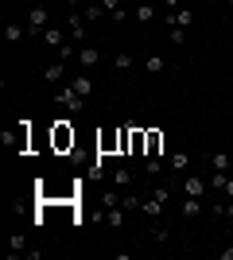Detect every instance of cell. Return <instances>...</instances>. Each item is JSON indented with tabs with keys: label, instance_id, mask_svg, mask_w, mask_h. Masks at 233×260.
Returning <instances> with one entry per match:
<instances>
[{
	"label": "cell",
	"instance_id": "4fadbf2b",
	"mask_svg": "<svg viewBox=\"0 0 233 260\" xmlns=\"http://www.w3.org/2000/svg\"><path fill=\"white\" fill-rule=\"evenodd\" d=\"M140 210H144L148 217H159V214H163V202H159L155 194L152 198H140Z\"/></svg>",
	"mask_w": 233,
	"mask_h": 260
},
{
	"label": "cell",
	"instance_id": "7a4b0ae2",
	"mask_svg": "<svg viewBox=\"0 0 233 260\" xmlns=\"http://www.w3.org/2000/svg\"><path fill=\"white\" fill-rule=\"evenodd\" d=\"M47 27H51V12H47L43 4H35V8L27 12V35H43Z\"/></svg>",
	"mask_w": 233,
	"mask_h": 260
},
{
	"label": "cell",
	"instance_id": "8fae6325",
	"mask_svg": "<svg viewBox=\"0 0 233 260\" xmlns=\"http://www.w3.org/2000/svg\"><path fill=\"white\" fill-rule=\"evenodd\" d=\"M206 163H210V171H229V155L222 152H206Z\"/></svg>",
	"mask_w": 233,
	"mask_h": 260
},
{
	"label": "cell",
	"instance_id": "d4e9b609",
	"mask_svg": "<svg viewBox=\"0 0 233 260\" xmlns=\"http://www.w3.org/2000/svg\"><path fill=\"white\" fill-rule=\"evenodd\" d=\"M152 241H159V245H167V241H171V233H167L163 225H152Z\"/></svg>",
	"mask_w": 233,
	"mask_h": 260
},
{
	"label": "cell",
	"instance_id": "4316f807",
	"mask_svg": "<svg viewBox=\"0 0 233 260\" xmlns=\"http://www.w3.org/2000/svg\"><path fill=\"white\" fill-rule=\"evenodd\" d=\"M214 214H222V217H225V221H233V198H229V202H222V206L214 210Z\"/></svg>",
	"mask_w": 233,
	"mask_h": 260
},
{
	"label": "cell",
	"instance_id": "4dcf8cb0",
	"mask_svg": "<svg viewBox=\"0 0 233 260\" xmlns=\"http://www.w3.org/2000/svg\"><path fill=\"white\" fill-rule=\"evenodd\" d=\"M218 256H222V260H233V245H225V249L218 252Z\"/></svg>",
	"mask_w": 233,
	"mask_h": 260
},
{
	"label": "cell",
	"instance_id": "44dd1931",
	"mask_svg": "<svg viewBox=\"0 0 233 260\" xmlns=\"http://www.w3.org/2000/svg\"><path fill=\"white\" fill-rule=\"evenodd\" d=\"M132 183V171H128V167H117V171H113V186H128Z\"/></svg>",
	"mask_w": 233,
	"mask_h": 260
},
{
	"label": "cell",
	"instance_id": "484cf974",
	"mask_svg": "<svg viewBox=\"0 0 233 260\" xmlns=\"http://www.w3.org/2000/svg\"><path fill=\"white\" fill-rule=\"evenodd\" d=\"M121 206L124 210H140V198H136V194H121Z\"/></svg>",
	"mask_w": 233,
	"mask_h": 260
},
{
	"label": "cell",
	"instance_id": "5bb4252c",
	"mask_svg": "<svg viewBox=\"0 0 233 260\" xmlns=\"http://www.w3.org/2000/svg\"><path fill=\"white\" fill-rule=\"evenodd\" d=\"M23 35H27V23H8V27H4V39H8V43H20Z\"/></svg>",
	"mask_w": 233,
	"mask_h": 260
},
{
	"label": "cell",
	"instance_id": "5b68a950",
	"mask_svg": "<svg viewBox=\"0 0 233 260\" xmlns=\"http://www.w3.org/2000/svg\"><path fill=\"white\" fill-rule=\"evenodd\" d=\"M86 16H82V12H70V27H66V31H70V43H82V39H86Z\"/></svg>",
	"mask_w": 233,
	"mask_h": 260
},
{
	"label": "cell",
	"instance_id": "3957f363",
	"mask_svg": "<svg viewBox=\"0 0 233 260\" xmlns=\"http://www.w3.org/2000/svg\"><path fill=\"white\" fill-rule=\"evenodd\" d=\"M179 190H183V194H190V198H202L206 190H210V183H206V179H198V175H187V179L179 183Z\"/></svg>",
	"mask_w": 233,
	"mask_h": 260
},
{
	"label": "cell",
	"instance_id": "52a82bcc",
	"mask_svg": "<svg viewBox=\"0 0 233 260\" xmlns=\"http://www.w3.org/2000/svg\"><path fill=\"white\" fill-rule=\"evenodd\" d=\"M70 89H74V93H82V98H89V93H93V78H89L86 70H82V74H74V78H70Z\"/></svg>",
	"mask_w": 233,
	"mask_h": 260
},
{
	"label": "cell",
	"instance_id": "9a60e30c",
	"mask_svg": "<svg viewBox=\"0 0 233 260\" xmlns=\"http://www.w3.org/2000/svg\"><path fill=\"white\" fill-rule=\"evenodd\" d=\"M43 43H47V47H55V51H58V47L66 43V35L58 31V27H47V31H43Z\"/></svg>",
	"mask_w": 233,
	"mask_h": 260
},
{
	"label": "cell",
	"instance_id": "7c38bea8",
	"mask_svg": "<svg viewBox=\"0 0 233 260\" xmlns=\"http://www.w3.org/2000/svg\"><path fill=\"white\" fill-rule=\"evenodd\" d=\"M27 252V237L23 233H12V241H8V256H23Z\"/></svg>",
	"mask_w": 233,
	"mask_h": 260
},
{
	"label": "cell",
	"instance_id": "8992f818",
	"mask_svg": "<svg viewBox=\"0 0 233 260\" xmlns=\"http://www.w3.org/2000/svg\"><path fill=\"white\" fill-rule=\"evenodd\" d=\"M97 62H101V51H97V47H78V66H82V70H93Z\"/></svg>",
	"mask_w": 233,
	"mask_h": 260
},
{
	"label": "cell",
	"instance_id": "603a6c76",
	"mask_svg": "<svg viewBox=\"0 0 233 260\" xmlns=\"http://www.w3.org/2000/svg\"><path fill=\"white\" fill-rule=\"evenodd\" d=\"M101 206L109 210V206H121V194L117 190H101Z\"/></svg>",
	"mask_w": 233,
	"mask_h": 260
},
{
	"label": "cell",
	"instance_id": "ffe728a7",
	"mask_svg": "<svg viewBox=\"0 0 233 260\" xmlns=\"http://www.w3.org/2000/svg\"><path fill=\"white\" fill-rule=\"evenodd\" d=\"M167 163H171V171H187V167H190V155L187 152H175Z\"/></svg>",
	"mask_w": 233,
	"mask_h": 260
},
{
	"label": "cell",
	"instance_id": "cb8c5ba5",
	"mask_svg": "<svg viewBox=\"0 0 233 260\" xmlns=\"http://www.w3.org/2000/svg\"><path fill=\"white\" fill-rule=\"evenodd\" d=\"M144 171H148V175H159V171H163V163H159V155H148Z\"/></svg>",
	"mask_w": 233,
	"mask_h": 260
},
{
	"label": "cell",
	"instance_id": "6da1fadb",
	"mask_svg": "<svg viewBox=\"0 0 233 260\" xmlns=\"http://www.w3.org/2000/svg\"><path fill=\"white\" fill-rule=\"evenodd\" d=\"M55 105L62 109V113H82V109H86V98L66 86V89H58V93H55Z\"/></svg>",
	"mask_w": 233,
	"mask_h": 260
},
{
	"label": "cell",
	"instance_id": "9c48e42d",
	"mask_svg": "<svg viewBox=\"0 0 233 260\" xmlns=\"http://www.w3.org/2000/svg\"><path fill=\"white\" fill-rule=\"evenodd\" d=\"M124 214H128L124 206H109V210H105V225H109V229H121L124 225Z\"/></svg>",
	"mask_w": 233,
	"mask_h": 260
},
{
	"label": "cell",
	"instance_id": "30bf717a",
	"mask_svg": "<svg viewBox=\"0 0 233 260\" xmlns=\"http://www.w3.org/2000/svg\"><path fill=\"white\" fill-rule=\"evenodd\" d=\"M183 217H198L202 214V198H190V194H183Z\"/></svg>",
	"mask_w": 233,
	"mask_h": 260
},
{
	"label": "cell",
	"instance_id": "7402d4cb",
	"mask_svg": "<svg viewBox=\"0 0 233 260\" xmlns=\"http://www.w3.org/2000/svg\"><path fill=\"white\" fill-rule=\"evenodd\" d=\"M101 12H105V4L97 0V4H86V12H82V16H86V20L93 23V20H101Z\"/></svg>",
	"mask_w": 233,
	"mask_h": 260
},
{
	"label": "cell",
	"instance_id": "e0dca14e",
	"mask_svg": "<svg viewBox=\"0 0 233 260\" xmlns=\"http://www.w3.org/2000/svg\"><path fill=\"white\" fill-rule=\"evenodd\" d=\"M163 54H148V58H144V70H148V74H163Z\"/></svg>",
	"mask_w": 233,
	"mask_h": 260
},
{
	"label": "cell",
	"instance_id": "f1b7e54d",
	"mask_svg": "<svg viewBox=\"0 0 233 260\" xmlns=\"http://www.w3.org/2000/svg\"><path fill=\"white\" fill-rule=\"evenodd\" d=\"M101 4H105V12H109V16H113V12H117V8H124L121 0H101Z\"/></svg>",
	"mask_w": 233,
	"mask_h": 260
},
{
	"label": "cell",
	"instance_id": "1f68e13d",
	"mask_svg": "<svg viewBox=\"0 0 233 260\" xmlns=\"http://www.w3.org/2000/svg\"><path fill=\"white\" fill-rule=\"evenodd\" d=\"M163 8H167V12H175V8H183V4H179V0H163Z\"/></svg>",
	"mask_w": 233,
	"mask_h": 260
},
{
	"label": "cell",
	"instance_id": "2e32d148",
	"mask_svg": "<svg viewBox=\"0 0 233 260\" xmlns=\"http://www.w3.org/2000/svg\"><path fill=\"white\" fill-rule=\"evenodd\" d=\"M113 70H121V74H124V70H132V54L117 51V54H113Z\"/></svg>",
	"mask_w": 233,
	"mask_h": 260
},
{
	"label": "cell",
	"instance_id": "83f0119b",
	"mask_svg": "<svg viewBox=\"0 0 233 260\" xmlns=\"http://www.w3.org/2000/svg\"><path fill=\"white\" fill-rule=\"evenodd\" d=\"M152 194H155V198H159V202H163V206H167V202H171V190H167V186H155Z\"/></svg>",
	"mask_w": 233,
	"mask_h": 260
},
{
	"label": "cell",
	"instance_id": "ba28073f",
	"mask_svg": "<svg viewBox=\"0 0 233 260\" xmlns=\"http://www.w3.org/2000/svg\"><path fill=\"white\" fill-rule=\"evenodd\" d=\"M171 23H179V27H190V23H194V12H190V8H175V12H167V27H171Z\"/></svg>",
	"mask_w": 233,
	"mask_h": 260
},
{
	"label": "cell",
	"instance_id": "d6a6232c",
	"mask_svg": "<svg viewBox=\"0 0 233 260\" xmlns=\"http://www.w3.org/2000/svg\"><path fill=\"white\" fill-rule=\"evenodd\" d=\"M74 4H82V0H70V8H74Z\"/></svg>",
	"mask_w": 233,
	"mask_h": 260
},
{
	"label": "cell",
	"instance_id": "ac0fdd59",
	"mask_svg": "<svg viewBox=\"0 0 233 260\" xmlns=\"http://www.w3.org/2000/svg\"><path fill=\"white\" fill-rule=\"evenodd\" d=\"M136 20H140V23H152L155 20V4H148V0H144V4H136Z\"/></svg>",
	"mask_w": 233,
	"mask_h": 260
},
{
	"label": "cell",
	"instance_id": "277c9868",
	"mask_svg": "<svg viewBox=\"0 0 233 260\" xmlns=\"http://www.w3.org/2000/svg\"><path fill=\"white\" fill-rule=\"evenodd\" d=\"M62 78H66V62H62V58H55V62L43 66V82H47V86H58Z\"/></svg>",
	"mask_w": 233,
	"mask_h": 260
},
{
	"label": "cell",
	"instance_id": "836d02e7",
	"mask_svg": "<svg viewBox=\"0 0 233 260\" xmlns=\"http://www.w3.org/2000/svg\"><path fill=\"white\" fill-rule=\"evenodd\" d=\"M225 4H229V12H233V0H225Z\"/></svg>",
	"mask_w": 233,
	"mask_h": 260
},
{
	"label": "cell",
	"instance_id": "d6986e66",
	"mask_svg": "<svg viewBox=\"0 0 233 260\" xmlns=\"http://www.w3.org/2000/svg\"><path fill=\"white\" fill-rule=\"evenodd\" d=\"M167 39H171L175 47H183V43H187V27H179V23H171V27H167Z\"/></svg>",
	"mask_w": 233,
	"mask_h": 260
},
{
	"label": "cell",
	"instance_id": "f546056e",
	"mask_svg": "<svg viewBox=\"0 0 233 260\" xmlns=\"http://www.w3.org/2000/svg\"><path fill=\"white\" fill-rule=\"evenodd\" d=\"M222 194H225V198H233V175H225V186H222Z\"/></svg>",
	"mask_w": 233,
	"mask_h": 260
}]
</instances>
